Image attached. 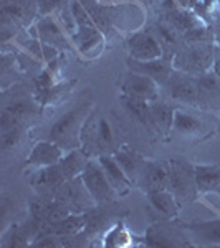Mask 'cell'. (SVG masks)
<instances>
[{
    "instance_id": "obj_27",
    "label": "cell",
    "mask_w": 220,
    "mask_h": 248,
    "mask_svg": "<svg viewBox=\"0 0 220 248\" xmlns=\"http://www.w3.org/2000/svg\"><path fill=\"white\" fill-rule=\"evenodd\" d=\"M86 227V214H70L57 222L40 227L38 235H57V237H70L79 233Z\"/></svg>"
},
{
    "instance_id": "obj_36",
    "label": "cell",
    "mask_w": 220,
    "mask_h": 248,
    "mask_svg": "<svg viewBox=\"0 0 220 248\" xmlns=\"http://www.w3.org/2000/svg\"><path fill=\"white\" fill-rule=\"evenodd\" d=\"M189 9L207 25H212L220 14V0H189Z\"/></svg>"
},
{
    "instance_id": "obj_8",
    "label": "cell",
    "mask_w": 220,
    "mask_h": 248,
    "mask_svg": "<svg viewBox=\"0 0 220 248\" xmlns=\"http://www.w3.org/2000/svg\"><path fill=\"white\" fill-rule=\"evenodd\" d=\"M162 88L166 90L173 105L199 109V88L195 83V77L174 70L169 81Z\"/></svg>"
},
{
    "instance_id": "obj_39",
    "label": "cell",
    "mask_w": 220,
    "mask_h": 248,
    "mask_svg": "<svg viewBox=\"0 0 220 248\" xmlns=\"http://www.w3.org/2000/svg\"><path fill=\"white\" fill-rule=\"evenodd\" d=\"M212 27H214V35H215V45L220 48V14L217 15V18L214 20V23H212Z\"/></svg>"
},
{
    "instance_id": "obj_14",
    "label": "cell",
    "mask_w": 220,
    "mask_h": 248,
    "mask_svg": "<svg viewBox=\"0 0 220 248\" xmlns=\"http://www.w3.org/2000/svg\"><path fill=\"white\" fill-rule=\"evenodd\" d=\"M68 181L66 174L63 170L62 164H53V166H47L42 169H37L35 174L31 175L30 184L33 187L35 194L40 197H55L60 187Z\"/></svg>"
},
{
    "instance_id": "obj_12",
    "label": "cell",
    "mask_w": 220,
    "mask_h": 248,
    "mask_svg": "<svg viewBox=\"0 0 220 248\" xmlns=\"http://www.w3.org/2000/svg\"><path fill=\"white\" fill-rule=\"evenodd\" d=\"M75 50L78 51L79 57L86 60H94L103 53L106 37L101 30L96 27V23H88V25H79L77 33L71 37Z\"/></svg>"
},
{
    "instance_id": "obj_19",
    "label": "cell",
    "mask_w": 220,
    "mask_h": 248,
    "mask_svg": "<svg viewBox=\"0 0 220 248\" xmlns=\"http://www.w3.org/2000/svg\"><path fill=\"white\" fill-rule=\"evenodd\" d=\"M142 243L147 247H192L186 235L177 229L166 227V223H153L144 233Z\"/></svg>"
},
{
    "instance_id": "obj_37",
    "label": "cell",
    "mask_w": 220,
    "mask_h": 248,
    "mask_svg": "<svg viewBox=\"0 0 220 248\" xmlns=\"http://www.w3.org/2000/svg\"><path fill=\"white\" fill-rule=\"evenodd\" d=\"M71 0H38V17L45 15H57L66 5H70Z\"/></svg>"
},
{
    "instance_id": "obj_30",
    "label": "cell",
    "mask_w": 220,
    "mask_h": 248,
    "mask_svg": "<svg viewBox=\"0 0 220 248\" xmlns=\"http://www.w3.org/2000/svg\"><path fill=\"white\" fill-rule=\"evenodd\" d=\"M2 109L9 111L15 118H18L22 123L29 124L30 121L37 119L42 113V106L35 99V96H18V98H12Z\"/></svg>"
},
{
    "instance_id": "obj_32",
    "label": "cell",
    "mask_w": 220,
    "mask_h": 248,
    "mask_svg": "<svg viewBox=\"0 0 220 248\" xmlns=\"http://www.w3.org/2000/svg\"><path fill=\"white\" fill-rule=\"evenodd\" d=\"M75 83H77L75 79H60L51 88L42 91V93H33V96L38 101V105L42 106V109L43 108L60 106L71 94Z\"/></svg>"
},
{
    "instance_id": "obj_11",
    "label": "cell",
    "mask_w": 220,
    "mask_h": 248,
    "mask_svg": "<svg viewBox=\"0 0 220 248\" xmlns=\"http://www.w3.org/2000/svg\"><path fill=\"white\" fill-rule=\"evenodd\" d=\"M126 46L127 55H129L127 58L133 60H154L164 57L162 48L154 33L149 30V27H142L127 35Z\"/></svg>"
},
{
    "instance_id": "obj_38",
    "label": "cell",
    "mask_w": 220,
    "mask_h": 248,
    "mask_svg": "<svg viewBox=\"0 0 220 248\" xmlns=\"http://www.w3.org/2000/svg\"><path fill=\"white\" fill-rule=\"evenodd\" d=\"M27 131V127H17V129L7 131V133H2V149L3 153L7 151H12L14 147H17L20 141L23 138V133Z\"/></svg>"
},
{
    "instance_id": "obj_33",
    "label": "cell",
    "mask_w": 220,
    "mask_h": 248,
    "mask_svg": "<svg viewBox=\"0 0 220 248\" xmlns=\"http://www.w3.org/2000/svg\"><path fill=\"white\" fill-rule=\"evenodd\" d=\"M194 175L199 194L220 187V166L217 164H194Z\"/></svg>"
},
{
    "instance_id": "obj_31",
    "label": "cell",
    "mask_w": 220,
    "mask_h": 248,
    "mask_svg": "<svg viewBox=\"0 0 220 248\" xmlns=\"http://www.w3.org/2000/svg\"><path fill=\"white\" fill-rule=\"evenodd\" d=\"M147 202L151 203V207L159 212L162 217L166 218H175L181 210V203L175 199V195L169 189H157L151 190L146 194Z\"/></svg>"
},
{
    "instance_id": "obj_35",
    "label": "cell",
    "mask_w": 220,
    "mask_h": 248,
    "mask_svg": "<svg viewBox=\"0 0 220 248\" xmlns=\"http://www.w3.org/2000/svg\"><path fill=\"white\" fill-rule=\"evenodd\" d=\"M134 245V237L126 229L125 222H116L110 227L101 238V247L108 248H126Z\"/></svg>"
},
{
    "instance_id": "obj_24",
    "label": "cell",
    "mask_w": 220,
    "mask_h": 248,
    "mask_svg": "<svg viewBox=\"0 0 220 248\" xmlns=\"http://www.w3.org/2000/svg\"><path fill=\"white\" fill-rule=\"evenodd\" d=\"M113 155L116 157V161L119 162V166L123 167V170L126 172L129 181L133 182V186H138L142 177V172L146 169L147 159H144L138 151L131 149L127 144L119 146L118 151H116Z\"/></svg>"
},
{
    "instance_id": "obj_43",
    "label": "cell",
    "mask_w": 220,
    "mask_h": 248,
    "mask_svg": "<svg viewBox=\"0 0 220 248\" xmlns=\"http://www.w3.org/2000/svg\"><path fill=\"white\" fill-rule=\"evenodd\" d=\"M129 2H138V3H142V5H144V3H147L149 0H129Z\"/></svg>"
},
{
    "instance_id": "obj_20",
    "label": "cell",
    "mask_w": 220,
    "mask_h": 248,
    "mask_svg": "<svg viewBox=\"0 0 220 248\" xmlns=\"http://www.w3.org/2000/svg\"><path fill=\"white\" fill-rule=\"evenodd\" d=\"M2 15L27 30L38 18V0H2Z\"/></svg>"
},
{
    "instance_id": "obj_41",
    "label": "cell",
    "mask_w": 220,
    "mask_h": 248,
    "mask_svg": "<svg viewBox=\"0 0 220 248\" xmlns=\"http://www.w3.org/2000/svg\"><path fill=\"white\" fill-rule=\"evenodd\" d=\"M101 5H114V3H121V2H126V0H98Z\"/></svg>"
},
{
    "instance_id": "obj_7",
    "label": "cell",
    "mask_w": 220,
    "mask_h": 248,
    "mask_svg": "<svg viewBox=\"0 0 220 248\" xmlns=\"http://www.w3.org/2000/svg\"><path fill=\"white\" fill-rule=\"evenodd\" d=\"M106 17L113 25L116 31H133L142 29L146 22V14H144V5L138 2H121L114 5H105Z\"/></svg>"
},
{
    "instance_id": "obj_22",
    "label": "cell",
    "mask_w": 220,
    "mask_h": 248,
    "mask_svg": "<svg viewBox=\"0 0 220 248\" xmlns=\"http://www.w3.org/2000/svg\"><path fill=\"white\" fill-rule=\"evenodd\" d=\"M149 30L154 33V37L157 38L159 45L162 48V53L164 57L171 58L175 53H177V50L182 46L184 43V37L182 33L179 30H175L173 25H171L169 22H166L162 17L156 18L153 23L149 25Z\"/></svg>"
},
{
    "instance_id": "obj_9",
    "label": "cell",
    "mask_w": 220,
    "mask_h": 248,
    "mask_svg": "<svg viewBox=\"0 0 220 248\" xmlns=\"http://www.w3.org/2000/svg\"><path fill=\"white\" fill-rule=\"evenodd\" d=\"M55 199H58L63 205H66L71 214H85V212L98 205L94 199L91 197L90 190L83 184L81 177L66 181L55 194Z\"/></svg>"
},
{
    "instance_id": "obj_40",
    "label": "cell",
    "mask_w": 220,
    "mask_h": 248,
    "mask_svg": "<svg viewBox=\"0 0 220 248\" xmlns=\"http://www.w3.org/2000/svg\"><path fill=\"white\" fill-rule=\"evenodd\" d=\"M212 70L215 71V75L220 78V48L217 50V55H215V62H214V66H212Z\"/></svg>"
},
{
    "instance_id": "obj_29",
    "label": "cell",
    "mask_w": 220,
    "mask_h": 248,
    "mask_svg": "<svg viewBox=\"0 0 220 248\" xmlns=\"http://www.w3.org/2000/svg\"><path fill=\"white\" fill-rule=\"evenodd\" d=\"M167 181H169V164H167V161H147L138 187H141L147 194L151 190L166 189Z\"/></svg>"
},
{
    "instance_id": "obj_28",
    "label": "cell",
    "mask_w": 220,
    "mask_h": 248,
    "mask_svg": "<svg viewBox=\"0 0 220 248\" xmlns=\"http://www.w3.org/2000/svg\"><path fill=\"white\" fill-rule=\"evenodd\" d=\"M99 164H101L103 170H105L108 181L111 182V186L114 187V190L121 195H126L127 192L133 189V182L129 181V177L126 175V172L123 170V167L119 166V162L116 161L113 154H103L98 157Z\"/></svg>"
},
{
    "instance_id": "obj_6",
    "label": "cell",
    "mask_w": 220,
    "mask_h": 248,
    "mask_svg": "<svg viewBox=\"0 0 220 248\" xmlns=\"http://www.w3.org/2000/svg\"><path fill=\"white\" fill-rule=\"evenodd\" d=\"M79 177H81L83 184H85L86 189L90 190L91 197L94 199V202L98 203V205H110V203H113L116 199L119 197V194L114 190L111 182L108 181L98 157L90 159L85 172H83Z\"/></svg>"
},
{
    "instance_id": "obj_18",
    "label": "cell",
    "mask_w": 220,
    "mask_h": 248,
    "mask_svg": "<svg viewBox=\"0 0 220 248\" xmlns=\"http://www.w3.org/2000/svg\"><path fill=\"white\" fill-rule=\"evenodd\" d=\"M199 88V111H220V78L214 70L195 77Z\"/></svg>"
},
{
    "instance_id": "obj_10",
    "label": "cell",
    "mask_w": 220,
    "mask_h": 248,
    "mask_svg": "<svg viewBox=\"0 0 220 248\" xmlns=\"http://www.w3.org/2000/svg\"><path fill=\"white\" fill-rule=\"evenodd\" d=\"M118 88L121 94L146 99V101H156V99H159V93L162 90L159 86V83H156L153 78L131 70H127L121 77L118 83Z\"/></svg>"
},
{
    "instance_id": "obj_4",
    "label": "cell",
    "mask_w": 220,
    "mask_h": 248,
    "mask_svg": "<svg viewBox=\"0 0 220 248\" xmlns=\"http://www.w3.org/2000/svg\"><path fill=\"white\" fill-rule=\"evenodd\" d=\"M169 164V181L167 187L179 203H190L199 197V190L195 186L194 164L184 162L181 159H171Z\"/></svg>"
},
{
    "instance_id": "obj_15",
    "label": "cell",
    "mask_w": 220,
    "mask_h": 248,
    "mask_svg": "<svg viewBox=\"0 0 220 248\" xmlns=\"http://www.w3.org/2000/svg\"><path fill=\"white\" fill-rule=\"evenodd\" d=\"M29 212H30V218H33L35 222L40 223V227L51 222H57V220L71 214L68 210V207L63 205L58 199L40 197V195H37V197L31 199L29 202Z\"/></svg>"
},
{
    "instance_id": "obj_3",
    "label": "cell",
    "mask_w": 220,
    "mask_h": 248,
    "mask_svg": "<svg viewBox=\"0 0 220 248\" xmlns=\"http://www.w3.org/2000/svg\"><path fill=\"white\" fill-rule=\"evenodd\" d=\"M219 46L215 43H189L184 42L177 53L173 57L174 70L199 77L212 70Z\"/></svg>"
},
{
    "instance_id": "obj_5",
    "label": "cell",
    "mask_w": 220,
    "mask_h": 248,
    "mask_svg": "<svg viewBox=\"0 0 220 248\" xmlns=\"http://www.w3.org/2000/svg\"><path fill=\"white\" fill-rule=\"evenodd\" d=\"M27 31H29L33 38H38L42 43H47V45L58 48L63 53L75 50L73 40L66 33V30L63 29L62 23L58 22V18L55 17V15L38 17L35 20L33 25H31L30 29H27Z\"/></svg>"
},
{
    "instance_id": "obj_13",
    "label": "cell",
    "mask_w": 220,
    "mask_h": 248,
    "mask_svg": "<svg viewBox=\"0 0 220 248\" xmlns=\"http://www.w3.org/2000/svg\"><path fill=\"white\" fill-rule=\"evenodd\" d=\"M159 12H161L159 17H162L166 22H169L175 30L181 31L182 37H184V33H187L189 30L195 29V27L204 23L190 9L182 7L181 3H177L175 0H161V2H159Z\"/></svg>"
},
{
    "instance_id": "obj_2",
    "label": "cell",
    "mask_w": 220,
    "mask_h": 248,
    "mask_svg": "<svg viewBox=\"0 0 220 248\" xmlns=\"http://www.w3.org/2000/svg\"><path fill=\"white\" fill-rule=\"evenodd\" d=\"M81 147L90 154V157H99L103 154H114L118 151L113 123L105 114H98L93 109L86 119L81 133Z\"/></svg>"
},
{
    "instance_id": "obj_26",
    "label": "cell",
    "mask_w": 220,
    "mask_h": 248,
    "mask_svg": "<svg viewBox=\"0 0 220 248\" xmlns=\"http://www.w3.org/2000/svg\"><path fill=\"white\" fill-rule=\"evenodd\" d=\"M119 101H121L123 108L127 111V114H129L133 119H136L142 127H146L147 133L151 136H157L156 134L153 114H151V101L133 98V96L121 94V93H119Z\"/></svg>"
},
{
    "instance_id": "obj_17",
    "label": "cell",
    "mask_w": 220,
    "mask_h": 248,
    "mask_svg": "<svg viewBox=\"0 0 220 248\" xmlns=\"http://www.w3.org/2000/svg\"><path fill=\"white\" fill-rule=\"evenodd\" d=\"M173 133L186 139H204L210 134V129L205 121L199 118L197 114H194L189 109L175 106Z\"/></svg>"
},
{
    "instance_id": "obj_23",
    "label": "cell",
    "mask_w": 220,
    "mask_h": 248,
    "mask_svg": "<svg viewBox=\"0 0 220 248\" xmlns=\"http://www.w3.org/2000/svg\"><path fill=\"white\" fill-rule=\"evenodd\" d=\"M182 229L195 240L194 245L220 247V218L184 223Z\"/></svg>"
},
{
    "instance_id": "obj_42",
    "label": "cell",
    "mask_w": 220,
    "mask_h": 248,
    "mask_svg": "<svg viewBox=\"0 0 220 248\" xmlns=\"http://www.w3.org/2000/svg\"><path fill=\"white\" fill-rule=\"evenodd\" d=\"M175 2L181 3L182 7H187V9H189V0H175Z\"/></svg>"
},
{
    "instance_id": "obj_1",
    "label": "cell",
    "mask_w": 220,
    "mask_h": 248,
    "mask_svg": "<svg viewBox=\"0 0 220 248\" xmlns=\"http://www.w3.org/2000/svg\"><path fill=\"white\" fill-rule=\"evenodd\" d=\"M93 101H79L71 109L63 113L60 118L48 127L45 139L57 142L65 151L81 147V133L86 119L93 111Z\"/></svg>"
},
{
    "instance_id": "obj_34",
    "label": "cell",
    "mask_w": 220,
    "mask_h": 248,
    "mask_svg": "<svg viewBox=\"0 0 220 248\" xmlns=\"http://www.w3.org/2000/svg\"><path fill=\"white\" fill-rule=\"evenodd\" d=\"M90 154L86 153L83 147H77V149H71V151H66L65 155L62 157V164L63 170L66 174V179H77L79 175L85 172L88 162H90Z\"/></svg>"
},
{
    "instance_id": "obj_44",
    "label": "cell",
    "mask_w": 220,
    "mask_h": 248,
    "mask_svg": "<svg viewBox=\"0 0 220 248\" xmlns=\"http://www.w3.org/2000/svg\"><path fill=\"white\" fill-rule=\"evenodd\" d=\"M219 131H220V124H219Z\"/></svg>"
},
{
    "instance_id": "obj_16",
    "label": "cell",
    "mask_w": 220,
    "mask_h": 248,
    "mask_svg": "<svg viewBox=\"0 0 220 248\" xmlns=\"http://www.w3.org/2000/svg\"><path fill=\"white\" fill-rule=\"evenodd\" d=\"M126 65H127V70L138 71V73L153 78L156 83H159V86H161V88L166 85L167 81H169L171 75H173V71H174L173 60L167 58V57L154 58V60H133V58H127Z\"/></svg>"
},
{
    "instance_id": "obj_21",
    "label": "cell",
    "mask_w": 220,
    "mask_h": 248,
    "mask_svg": "<svg viewBox=\"0 0 220 248\" xmlns=\"http://www.w3.org/2000/svg\"><path fill=\"white\" fill-rule=\"evenodd\" d=\"M66 151L60 147L57 142L48 141V139H42V141L35 142L31 147L29 157L25 161V167H35V169H42L47 166H53L62 161Z\"/></svg>"
},
{
    "instance_id": "obj_25",
    "label": "cell",
    "mask_w": 220,
    "mask_h": 248,
    "mask_svg": "<svg viewBox=\"0 0 220 248\" xmlns=\"http://www.w3.org/2000/svg\"><path fill=\"white\" fill-rule=\"evenodd\" d=\"M151 114H153L157 138L162 139V141H169L171 136H173L175 106L159 98L156 101H151Z\"/></svg>"
}]
</instances>
